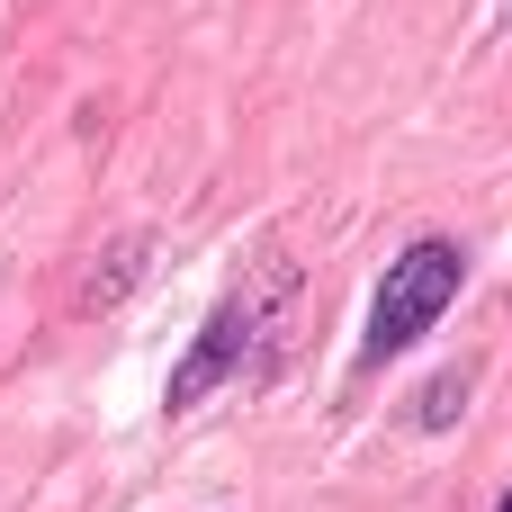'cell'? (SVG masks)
<instances>
[{
  "instance_id": "6da1fadb",
  "label": "cell",
  "mask_w": 512,
  "mask_h": 512,
  "mask_svg": "<svg viewBox=\"0 0 512 512\" xmlns=\"http://www.w3.org/2000/svg\"><path fill=\"white\" fill-rule=\"evenodd\" d=\"M459 288H468V243H450V234H423V243H405L396 261H387V279H378V297H369V333H360V369H387L396 351H414L450 306H459Z\"/></svg>"
},
{
  "instance_id": "7a4b0ae2",
  "label": "cell",
  "mask_w": 512,
  "mask_h": 512,
  "mask_svg": "<svg viewBox=\"0 0 512 512\" xmlns=\"http://www.w3.org/2000/svg\"><path fill=\"white\" fill-rule=\"evenodd\" d=\"M252 342H261V315H252V297H225L207 324H198V342L180 351V369H171V387H162V405L171 414H198L225 378H243V360H252Z\"/></svg>"
},
{
  "instance_id": "3957f363",
  "label": "cell",
  "mask_w": 512,
  "mask_h": 512,
  "mask_svg": "<svg viewBox=\"0 0 512 512\" xmlns=\"http://www.w3.org/2000/svg\"><path fill=\"white\" fill-rule=\"evenodd\" d=\"M459 405H468V369H441V378H432V387L414 396V432H441V423H450Z\"/></svg>"
},
{
  "instance_id": "277c9868",
  "label": "cell",
  "mask_w": 512,
  "mask_h": 512,
  "mask_svg": "<svg viewBox=\"0 0 512 512\" xmlns=\"http://www.w3.org/2000/svg\"><path fill=\"white\" fill-rule=\"evenodd\" d=\"M495 512H512V486H504V504H495Z\"/></svg>"
}]
</instances>
